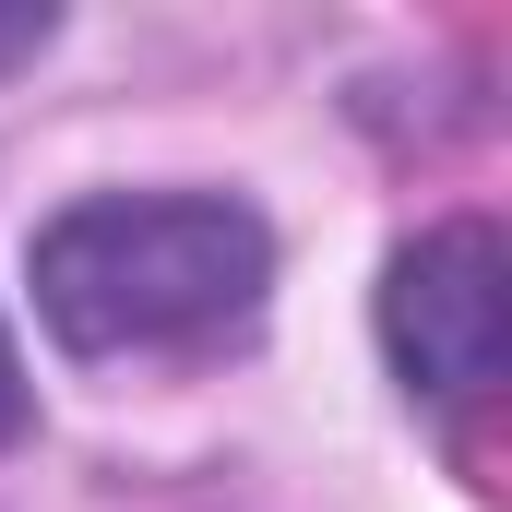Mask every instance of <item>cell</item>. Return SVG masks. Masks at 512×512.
Masks as SVG:
<instances>
[{"label":"cell","mask_w":512,"mask_h":512,"mask_svg":"<svg viewBox=\"0 0 512 512\" xmlns=\"http://www.w3.org/2000/svg\"><path fill=\"white\" fill-rule=\"evenodd\" d=\"M262 215L215 191L167 203H72L36 239V310L84 358H143V346H215L262 310Z\"/></svg>","instance_id":"cell-1"},{"label":"cell","mask_w":512,"mask_h":512,"mask_svg":"<svg viewBox=\"0 0 512 512\" xmlns=\"http://www.w3.org/2000/svg\"><path fill=\"white\" fill-rule=\"evenodd\" d=\"M382 334L405 358V382L441 393V405H477L512 358V286H501V227H441L393 262L382 286Z\"/></svg>","instance_id":"cell-2"},{"label":"cell","mask_w":512,"mask_h":512,"mask_svg":"<svg viewBox=\"0 0 512 512\" xmlns=\"http://www.w3.org/2000/svg\"><path fill=\"white\" fill-rule=\"evenodd\" d=\"M36 48H48V12L12 0V12H0V60H36Z\"/></svg>","instance_id":"cell-3"},{"label":"cell","mask_w":512,"mask_h":512,"mask_svg":"<svg viewBox=\"0 0 512 512\" xmlns=\"http://www.w3.org/2000/svg\"><path fill=\"white\" fill-rule=\"evenodd\" d=\"M24 429V370H12V334H0V441Z\"/></svg>","instance_id":"cell-4"}]
</instances>
